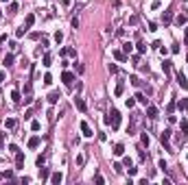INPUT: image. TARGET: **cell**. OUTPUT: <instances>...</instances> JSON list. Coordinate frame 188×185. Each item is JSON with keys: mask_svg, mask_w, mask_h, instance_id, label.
I'll return each mask as SVG.
<instances>
[{"mask_svg": "<svg viewBox=\"0 0 188 185\" xmlns=\"http://www.w3.org/2000/svg\"><path fill=\"white\" fill-rule=\"evenodd\" d=\"M162 72L164 74H171V61H166V59L162 61Z\"/></svg>", "mask_w": 188, "mask_h": 185, "instance_id": "cell-22", "label": "cell"}, {"mask_svg": "<svg viewBox=\"0 0 188 185\" xmlns=\"http://www.w3.org/2000/svg\"><path fill=\"white\" fill-rule=\"evenodd\" d=\"M149 31H158V24H155V22H149Z\"/></svg>", "mask_w": 188, "mask_h": 185, "instance_id": "cell-48", "label": "cell"}, {"mask_svg": "<svg viewBox=\"0 0 188 185\" xmlns=\"http://www.w3.org/2000/svg\"><path fill=\"white\" fill-rule=\"evenodd\" d=\"M2 179H4V172H0V181H2Z\"/></svg>", "mask_w": 188, "mask_h": 185, "instance_id": "cell-56", "label": "cell"}, {"mask_svg": "<svg viewBox=\"0 0 188 185\" xmlns=\"http://www.w3.org/2000/svg\"><path fill=\"white\" fill-rule=\"evenodd\" d=\"M2 63H4V68H9V65H13V54H4Z\"/></svg>", "mask_w": 188, "mask_h": 185, "instance_id": "cell-20", "label": "cell"}, {"mask_svg": "<svg viewBox=\"0 0 188 185\" xmlns=\"http://www.w3.org/2000/svg\"><path fill=\"white\" fill-rule=\"evenodd\" d=\"M55 42H57V44H61V42H64V33H61V31L55 33Z\"/></svg>", "mask_w": 188, "mask_h": 185, "instance_id": "cell-33", "label": "cell"}, {"mask_svg": "<svg viewBox=\"0 0 188 185\" xmlns=\"http://www.w3.org/2000/svg\"><path fill=\"white\" fill-rule=\"evenodd\" d=\"M61 81H64V85H72V83H74V74H72V72H64V74H61Z\"/></svg>", "mask_w": 188, "mask_h": 185, "instance_id": "cell-3", "label": "cell"}, {"mask_svg": "<svg viewBox=\"0 0 188 185\" xmlns=\"http://www.w3.org/2000/svg\"><path fill=\"white\" fill-rule=\"evenodd\" d=\"M11 100H13L15 105H18L20 100H22V98H20V92H18V89H13V92H11Z\"/></svg>", "mask_w": 188, "mask_h": 185, "instance_id": "cell-24", "label": "cell"}, {"mask_svg": "<svg viewBox=\"0 0 188 185\" xmlns=\"http://www.w3.org/2000/svg\"><path fill=\"white\" fill-rule=\"evenodd\" d=\"M0 2H9V0H0Z\"/></svg>", "mask_w": 188, "mask_h": 185, "instance_id": "cell-57", "label": "cell"}, {"mask_svg": "<svg viewBox=\"0 0 188 185\" xmlns=\"http://www.w3.org/2000/svg\"><path fill=\"white\" fill-rule=\"evenodd\" d=\"M22 166H24V153H20V150H18V153H15V168L20 170Z\"/></svg>", "mask_w": 188, "mask_h": 185, "instance_id": "cell-9", "label": "cell"}, {"mask_svg": "<svg viewBox=\"0 0 188 185\" xmlns=\"http://www.w3.org/2000/svg\"><path fill=\"white\" fill-rule=\"evenodd\" d=\"M173 22V11H164L162 13V24L166 26V24H171Z\"/></svg>", "mask_w": 188, "mask_h": 185, "instance_id": "cell-6", "label": "cell"}, {"mask_svg": "<svg viewBox=\"0 0 188 185\" xmlns=\"http://www.w3.org/2000/svg\"><path fill=\"white\" fill-rule=\"evenodd\" d=\"M26 31H29L26 26H22V29H18V31H15V37H18V39H20V37H24V35H26Z\"/></svg>", "mask_w": 188, "mask_h": 185, "instance_id": "cell-28", "label": "cell"}, {"mask_svg": "<svg viewBox=\"0 0 188 185\" xmlns=\"http://www.w3.org/2000/svg\"><path fill=\"white\" fill-rule=\"evenodd\" d=\"M184 46H188V26H186V31H184Z\"/></svg>", "mask_w": 188, "mask_h": 185, "instance_id": "cell-50", "label": "cell"}, {"mask_svg": "<svg viewBox=\"0 0 188 185\" xmlns=\"http://www.w3.org/2000/svg\"><path fill=\"white\" fill-rule=\"evenodd\" d=\"M72 29H79V18H72Z\"/></svg>", "mask_w": 188, "mask_h": 185, "instance_id": "cell-53", "label": "cell"}, {"mask_svg": "<svg viewBox=\"0 0 188 185\" xmlns=\"http://www.w3.org/2000/svg\"><path fill=\"white\" fill-rule=\"evenodd\" d=\"M33 24H35V15H33V13H29V15L24 18V26H26V29H31Z\"/></svg>", "mask_w": 188, "mask_h": 185, "instance_id": "cell-14", "label": "cell"}, {"mask_svg": "<svg viewBox=\"0 0 188 185\" xmlns=\"http://www.w3.org/2000/svg\"><path fill=\"white\" fill-rule=\"evenodd\" d=\"M179 128H181V133H188V122L181 120V122H179Z\"/></svg>", "mask_w": 188, "mask_h": 185, "instance_id": "cell-35", "label": "cell"}, {"mask_svg": "<svg viewBox=\"0 0 188 185\" xmlns=\"http://www.w3.org/2000/svg\"><path fill=\"white\" fill-rule=\"evenodd\" d=\"M138 52H147V44L145 42H138Z\"/></svg>", "mask_w": 188, "mask_h": 185, "instance_id": "cell-36", "label": "cell"}, {"mask_svg": "<svg viewBox=\"0 0 188 185\" xmlns=\"http://www.w3.org/2000/svg\"><path fill=\"white\" fill-rule=\"evenodd\" d=\"M18 2H9V13H18Z\"/></svg>", "mask_w": 188, "mask_h": 185, "instance_id": "cell-30", "label": "cell"}, {"mask_svg": "<svg viewBox=\"0 0 188 185\" xmlns=\"http://www.w3.org/2000/svg\"><path fill=\"white\" fill-rule=\"evenodd\" d=\"M83 161H85L83 155H77V166H83Z\"/></svg>", "mask_w": 188, "mask_h": 185, "instance_id": "cell-43", "label": "cell"}, {"mask_svg": "<svg viewBox=\"0 0 188 185\" xmlns=\"http://www.w3.org/2000/svg\"><path fill=\"white\" fill-rule=\"evenodd\" d=\"M136 98H138V103H140V105H145V107L149 105V98L145 96V94H136Z\"/></svg>", "mask_w": 188, "mask_h": 185, "instance_id": "cell-21", "label": "cell"}, {"mask_svg": "<svg viewBox=\"0 0 188 185\" xmlns=\"http://www.w3.org/2000/svg\"><path fill=\"white\" fill-rule=\"evenodd\" d=\"M177 83H179L181 89H188V81H186V76L181 74V72H177Z\"/></svg>", "mask_w": 188, "mask_h": 185, "instance_id": "cell-12", "label": "cell"}, {"mask_svg": "<svg viewBox=\"0 0 188 185\" xmlns=\"http://www.w3.org/2000/svg\"><path fill=\"white\" fill-rule=\"evenodd\" d=\"M15 126H18V120H15V118H7V120H4V128H9V131H13Z\"/></svg>", "mask_w": 188, "mask_h": 185, "instance_id": "cell-7", "label": "cell"}, {"mask_svg": "<svg viewBox=\"0 0 188 185\" xmlns=\"http://www.w3.org/2000/svg\"><path fill=\"white\" fill-rule=\"evenodd\" d=\"M142 146H149V144H151V137H149V133H142Z\"/></svg>", "mask_w": 188, "mask_h": 185, "instance_id": "cell-27", "label": "cell"}, {"mask_svg": "<svg viewBox=\"0 0 188 185\" xmlns=\"http://www.w3.org/2000/svg\"><path fill=\"white\" fill-rule=\"evenodd\" d=\"M74 107L79 109V111H85V109H87V107H85V103H83V98H79V96L74 98Z\"/></svg>", "mask_w": 188, "mask_h": 185, "instance_id": "cell-15", "label": "cell"}, {"mask_svg": "<svg viewBox=\"0 0 188 185\" xmlns=\"http://www.w3.org/2000/svg\"><path fill=\"white\" fill-rule=\"evenodd\" d=\"M103 122H105V124H107V126H112L114 131H116V128L120 126V113H118V111H116V109H112V111H109L107 115L103 118Z\"/></svg>", "mask_w": 188, "mask_h": 185, "instance_id": "cell-1", "label": "cell"}, {"mask_svg": "<svg viewBox=\"0 0 188 185\" xmlns=\"http://www.w3.org/2000/svg\"><path fill=\"white\" fill-rule=\"evenodd\" d=\"M129 81H131V85H134V87H140V85H142V81H140L138 76H131Z\"/></svg>", "mask_w": 188, "mask_h": 185, "instance_id": "cell-32", "label": "cell"}, {"mask_svg": "<svg viewBox=\"0 0 188 185\" xmlns=\"http://www.w3.org/2000/svg\"><path fill=\"white\" fill-rule=\"evenodd\" d=\"M40 179H42V181H48V179H51V172H48V168H40Z\"/></svg>", "mask_w": 188, "mask_h": 185, "instance_id": "cell-17", "label": "cell"}, {"mask_svg": "<svg viewBox=\"0 0 188 185\" xmlns=\"http://www.w3.org/2000/svg\"><path fill=\"white\" fill-rule=\"evenodd\" d=\"M81 133H83V137H92L94 135V131H92V128H90V124H87V122H81Z\"/></svg>", "mask_w": 188, "mask_h": 185, "instance_id": "cell-4", "label": "cell"}, {"mask_svg": "<svg viewBox=\"0 0 188 185\" xmlns=\"http://www.w3.org/2000/svg\"><path fill=\"white\" fill-rule=\"evenodd\" d=\"M123 92H125V83L120 81L118 85H116V89H114V94H116V96H123Z\"/></svg>", "mask_w": 188, "mask_h": 185, "instance_id": "cell-19", "label": "cell"}, {"mask_svg": "<svg viewBox=\"0 0 188 185\" xmlns=\"http://www.w3.org/2000/svg\"><path fill=\"white\" fill-rule=\"evenodd\" d=\"M51 61H53V57H51V54H44V59H42V65H44V68H48V65H51Z\"/></svg>", "mask_w": 188, "mask_h": 185, "instance_id": "cell-23", "label": "cell"}, {"mask_svg": "<svg viewBox=\"0 0 188 185\" xmlns=\"http://www.w3.org/2000/svg\"><path fill=\"white\" fill-rule=\"evenodd\" d=\"M158 168H160L162 172H166V168H168V166H166V161H164V159H160V161H158Z\"/></svg>", "mask_w": 188, "mask_h": 185, "instance_id": "cell-34", "label": "cell"}, {"mask_svg": "<svg viewBox=\"0 0 188 185\" xmlns=\"http://www.w3.org/2000/svg\"><path fill=\"white\" fill-rule=\"evenodd\" d=\"M48 181H51L53 185H59V183L64 181V174H61V172H55V174H51V179H48Z\"/></svg>", "mask_w": 188, "mask_h": 185, "instance_id": "cell-5", "label": "cell"}, {"mask_svg": "<svg viewBox=\"0 0 188 185\" xmlns=\"http://www.w3.org/2000/svg\"><path fill=\"white\" fill-rule=\"evenodd\" d=\"M74 70L79 72V74H83V72H85V68H83V65H81V63H74Z\"/></svg>", "mask_w": 188, "mask_h": 185, "instance_id": "cell-41", "label": "cell"}, {"mask_svg": "<svg viewBox=\"0 0 188 185\" xmlns=\"http://www.w3.org/2000/svg\"><path fill=\"white\" fill-rule=\"evenodd\" d=\"M53 83V76L51 74H44V85H51Z\"/></svg>", "mask_w": 188, "mask_h": 185, "instance_id": "cell-39", "label": "cell"}, {"mask_svg": "<svg viewBox=\"0 0 188 185\" xmlns=\"http://www.w3.org/2000/svg\"><path fill=\"white\" fill-rule=\"evenodd\" d=\"M160 142H162V144H164V148L168 150V142H171V131H168V128L160 133Z\"/></svg>", "mask_w": 188, "mask_h": 185, "instance_id": "cell-2", "label": "cell"}, {"mask_svg": "<svg viewBox=\"0 0 188 185\" xmlns=\"http://www.w3.org/2000/svg\"><path fill=\"white\" fill-rule=\"evenodd\" d=\"M4 179H9V181H13V170H4Z\"/></svg>", "mask_w": 188, "mask_h": 185, "instance_id": "cell-40", "label": "cell"}, {"mask_svg": "<svg viewBox=\"0 0 188 185\" xmlns=\"http://www.w3.org/2000/svg\"><path fill=\"white\" fill-rule=\"evenodd\" d=\"M9 150H11V153L15 155V153H18V146H15V144H9Z\"/></svg>", "mask_w": 188, "mask_h": 185, "instance_id": "cell-51", "label": "cell"}, {"mask_svg": "<svg viewBox=\"0 0 188 185\" xmlns=\"http://www.w3.org/2000/svg\"><path fill=\"white\" fill-rule=\"evenodd\" d=\"M4 81V72H0V83H2Z\"/></svg>", "mask_w": 188, "mask_h": 185, "instance_id": "cell-55", "label": "cell"}, {"mask_svg": "<svg viewBox=\"0 0 188 185\" xmlns=\"http://www.w3.org/2000/svg\"><path fill=\"white\" fill-rule=\"evenodd\" d=\"M59 98H61V96H59V92H51V94H48V103H51V105H57Z\"/></svg>", "mask_w": 188, "mask_h": 185, "instance_id": "cell-13", "label": "cell"}, {"mask_svg": "<svg viewBox=\"0 0 188 185\" xmlns=\"http://www.w3.org/2000/svg\"><path fill=\"white\" fill-rule=\"evenodd\" d=\"M127 170H129V176H134L136 172H138V168H134V166H131V168H127Z\"/></svg>", "mask_w": 188, "mask_h": 185, "instance_id": "cell-49", "label": "cell"}, {"mask_svg": "<svg viewBox=\"0 0 188 185\" xmlns=\"http://www.w3.org/2000/svg\"><path fill=\"white\" fill-rule=\"evenodd\" d=\"M112 57H114L116 61H120V63H123V61H127V54L123 52V50H114V52H112Z\"/></svg>", "mask_w": 188, "mask_h": 185, "instance_id": "cell-8", "label": "cell"}, {"mask_svg": "<svg viewBox=\"0 0 188 185\" xmlns=\"http://www.w3.org/2000/svg\"><path fill=\"white\" fill-rule=\"evenodd\" d=\"M177 107H179V109H184V111H188V98H181L179 103H177Z\"/></svg>", "mask_w": 188, "mask_h": 185, "instance_id": "cell-25", "label": "cell"}, {"mask_svg": "<svg viewBox=\"0 0 188 185\" xmlns=\"http://www.w3.org/2000/svg\"><path fill=\"white\" fill-rule=\"evenodd\" d=\"M186 22H188V18H186L184 13H181V15H177V18H175V24H177V26H184Z\"/></svg>", "mask_w": 188, "mask_h": 185, "instance_id": "cell-18", "label": "cell"}, {"mask_svg": "<svg viewBox=\"0 0 188 185\" xmlns=\"http://www.w3.org/2000/svg\"><path fill=\"white\" fill-rule=\"evenodd\" d=\"M125 107H127V109H134V107H136V98H127V100H125Z\"/></svg>", "mask_w": 188, "mask_h": 185, "instance_id": "cell-26", "label": "cell"}, {"mask_svg": "<svg viewBox=\"0 0 188 185\" xmlns=\"http://www.w3.org/2000/svg\"><path fill=\"white\" fill-rule=\"evenodd\" d=\"M4 144V133H0V146Z\"/></svg>", "mask_w": 188, "mask_h": 185, "instance_id": "cell-54", "label": "cell"}, {"mask_svg": "<svg viewBox=\"0 0 188 185\" xmlns=\"http://www.w3.org/2000/svg\"><path fill=\"white\" fill-rule=\"evenodd\" d=\"M129 24H131V26L138 24V15H131V18H129Z\"/></svg>", "mask_w": 188, "mask_h": 185, "instance_id": "cell-46", "label": "cell"}, {"mask_svg": "<svg viewBox=\"0 0 188 185\" xmlns=\"http://www.w3.org/2000/svg\"><path fill=\"white\" fill-rule=\"evenodd\" d=\"M112 168H114V170H116V172H118V174H120V172H123V166H120V163H114Z\"/></svg>", "mask_w": 188, "mask_h": 185, "instance_id": "cell-47", "label": "cell"}, {"mask_svg": "<svg viewBox=\"0 0 188 185\" xmlns=\"http://www.w3.org/2000/svg\"><path fill=\"white\" fill-rule=\"evenodd\" d=\"M44 161H46V157H44V155H42V157H37V166H40V168L44 166Z\"/></svg>", "mask_w": 188, "mask_h": 185, "instance_id": "cell-45", "label": "cell"}, {"mask_svg": "<svg viewBox=\"0 0 188 185\" xmlns=\"http://www.w3.org/2000/svg\"><path fill=\"white\" fill-rule=\"evenodd\" d=\"M40 144H42V137H40V135H33V137L29 139V148H37Z\"/></svg>", "mask_w": 188, "mask_h": 185, "instance_id": "cell-10", "label": "cell"}, {"mask_svg": "<svg viewBox=\"0 0 188 185\" xmlns=\"http://www.w3.org/2000/svg\"><path fill=\"white\" fill-rule=\"evenodd\" d=\"M175 107H177V105H175V100H171V103H168V107H166V111H168V113H173Z\"/></svg>", "mask_w": 188, "mask_h": 185, "instance_id": "cell-38", "label": "cell"}, {"mask_svg": "<svg viewBox=\"0 0 188 185\" xmlns=\"http://www.w3.org/2000/svg\"><path fill=\"white\" fill-rule=\"evenodd\" d=\"M131 50H134V46H131L129 42H125V44H123V52H125V54H129Z\"/></svg>", "mask_w": 188, "mask_h": 185, "instance_id": "cell-29", "label": "cell"}, {"mask_svg": "<svg viewBox=\"0 0 188 185\" xmlns=\"http://www.w3.org/2000/svg\"><path fill=\"white\" fill-rule=\"evenodd\" d=\"M125 166H127V168H131V166H134V161H131V157H125Z\"/></svg>", "mask_w": 188, "mask_h": 185, "instance_id": "cell-44", "label": "cell"}, {"mask_svg": "<svg viewBox=\"0 0 188 185\" xmlns=\"http://www.w3.org/2000/svg\"><path fill=\"white\" fill-rule=\"evenodd\" d=\"M107 70H109V74H118V65H116V63H109Z\"/></svg>", "mask_w": 188, "mask_h": 185, "instance_id": "cell-31", "label": "cell"}, {"mask_svg": "<svg viewBox=\"0 0 188 185\" xmlns=\"http://www.w3.org/2000/svg\"><path fill=\"white\" fill-rule=\"evenodd\" d=\"M94 183H98V185H103V183H105V179H103L101 174H96V176H94Z\"/></svg>", "mask_w": 188, "mask_h": 185, "instance_id": "cell-42", "label": "cell"}, {"mask_svg": "<svg viewBox=\"0 0 188 185\" xmlns=\"http://www.w3.org/2000/svg\"><path fill=\"white\" fill-rule=\"evenodd\" d=\"M68 57H77V50L74 48H68Z\"/></svg>", "mask_w": 188, "mask_h": 185, "instance_id": "cell-52", "label": "cell"}, {"mask_svg": "<svg viewBox=\"0 0 188 185\" xmlns=\"http://www.w3.org/2000/svg\"><path fill=\"white\" fill-rule=\"evenodd\" d=\"M31 128H33V131H40V128H42V124H40L37 120H33V122H31Z\"/></svg>", "mask_w": 188, "mask_h": 185, "instance_id": "cell-37", "label": "cell"}, {"mask_svg": "<svg viewBox=\"0 0 188 185\" xmlns=\"http://www.w3.org/2000/svg\"><path fill=\"white\" fill-rule=\"evenodd\" d=\"M147 118H158V107H153V105H147Z\"/></svg>", "mask_w": 188, "mask_h": 185, "instance_id": "cell-11", "label": "cell"}, {"mask_svg": "<svg viewBox=\"0 0 188 185\" xmlns=\"http://www.w3.org/2000/svg\"><path fill=\"white\" fill-rule=\"evenodd\" d=\"M112 153H114L116 157H123V155H125V146H123V144H116V146H114V150H112Z\"/></svg>", "mask_w": 188, "mask_h": 185, "instance_id": "cell-16", "label": "cell"}]
</instances>
